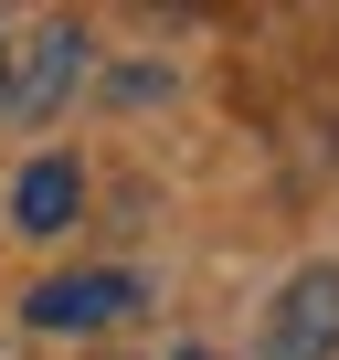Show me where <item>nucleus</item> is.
Wrapping results in <instances>:
<instances>
[{"label": "nucleus", "instance_id": "obj_2", "mask_svg": "<svg viewBox=\"0 0 339 360\" xmlns=\"http://www.w3.org/2000/svg\"><path fill=\"white\" fill-rule=\"evenodd\" d=\"M75 75H85V32H75V22H53L32 53H11V85H0V106H11V117H53Z\"/></svg>", "mask_w": 339, "mask_h": 360}, {"label": "nucleus", "instance_id": "obj_3", "mask_svg": "<svg viewBox=\"0 0 339 360\" xmlns=\"http://www.w3.org/2000/svg\"><path fill=\"white\" fill-rule=\"evenodd\" d=\"M127 307H138V276H53V286L22 297L32 328H106V318H127Z\"/></svg>", "mask_w": 339, "mask_h": 360}, {"label": "nucleus", "instance_id": "obj_5", "mask_svg": "<svg viewBox=\"0 0 339 360\" xmlns=\"http://www.w3.org/2000/svg\"><path fill=\"white\" fill-rule=\"evenodd\" d=\"M0 85H11V43H0Z\"/></svg>", "mask_w": 339, "mask_h": 360}, {"label": "nucleus", "instance_id": "obj_4", "mask_svg": "<svg viewBox=\"0 0 339 360\" xmlns=\"http://www.w3.org/2000/svg\"><path fill=\"white\" fill-rule=\"evenodd\" d=\"M75 202H85L75 159H32V169H22V191H11V223H22V233H64Z\"/></svg>", "mask_w": 339, "mask_h": 360}, {"label": "nucleus", "instance_id": "obj_1", "mask_svg": "<svg viewBox=\"0 0 339 360\" xmlns=\"http://www.w3.org/2000/svg\"><path fill=\"white\" fill-rule=\"evenodd\" d=\"M339 349V265H297L265 318V360H328Z\"/></svg>", "mask_w": 339, "mask_h": 360}]
</instances>
